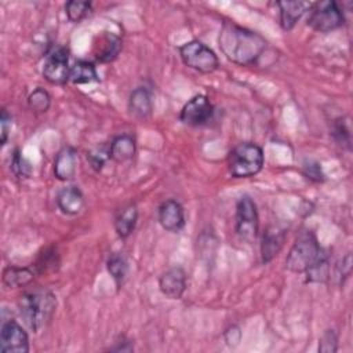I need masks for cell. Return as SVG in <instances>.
I'll list each match as a JSON object with an SVG mask.
<instances>
[{
	"label": "cell",
	"instance_id": "obj_1",
	"mask_svg": "<svg viewBox=\"0 0 353 353\" xmlns=\"http://www.w3.org/2000/svg\"><path fill=\"white\" fill-rule=\"evenodd\" d=\"M218 41L223 55L241 66L255 63L266 50V40L261 34L234 22H223Z\"/></svg>",
	"mask_w": 353,
	"mask_h": 353
},
{
	"label": "cell",
	"instance_id": "obj_2",
	"mask_svg": "<svg viewBox=\"0 0 353 353\" xmlns=\"http://www.w3.org/2000/svg\"><path fill=\"white\" fill-rule=\"evenodd\" d=\"M18 307L25 324L33 332H37L52 319L57 307V298L51 291L39 288L23 292L19 296Z\"/></svg>",
	"mask_w": 353,
	"mask_h": 353
},
{
	"label": "cell",
	"instance_id": "obj_3",
	"mask_svg": "<svg viewBox=\"0 0 353 353\" xmlns=\"http://www.w3.org/2000/svg\"><path fill=\"white\" fill-rule=\"evenodd\" d=\"M325 258H328V254L320 247L314 233L305 230L291 247L285 259V268L295 273H305Z\"/></svg>",
	"mask_w": 353,
	"mask_h": 353
},
{
	"label": "cell",
	"instance_id": "obj_4",
	"mask_svg": "<svg viewBox=\"0 0 353 353\" xmlns=\"http://www.w3.org/2000/svg\"><path fill=\"white\" fill-rule=\"evenodd\" d=\"M263 152L252 142L236 145L228 156V168L234 178H250L256 175L263 167Z\"/></svg>",
	"mask_w": 353,
	"mask_h": 353
},
{
	"label": "cell",
	"instance_id": "obj_5",
	"mask_svg": "<svg viewBox=\"0 0 353 353\" xmlns=\"http://www.w3.org/2000/svg\"><path fill=\"white\" fill-rule=\"evenodd\" d=\"M345 23V17L336 1H319L312 3L309 8L307 25L320 33H327L341 28Z\"/></svg>",
	"mask_w": 353,
	"mask_h": 353
},
{
	"label": "cell",
	"instance_id": "obj_6",
	"mask_svg": "<svg viewBox=\"0 0 353 353\" xmlns=\"http://www.w3.org/2000/svg\"><path fill=\"white\" fill-rule=\"evenodd\" d=\"M179 55L182 62L200 73H212L218 69V57L215 52L199 40H190L179 47Z\"/></svg>",
	"mask_w": 353,
	"mask_h": 353
},
{
	"label": "cell",
	"instance_id": "obj_7",
	"mask_svg": "<svg viewBox=\"0 0 353 353\" xmlns=\"http://www.w3.org/2000/svg\"><path fill=\"white\" fill-rule=\"evenodd\" d=\"M259 230V216L256 204L251 197L243 196L236 205V233L245 241L256 239Z\"/></svg>",
	"mask_w": 353,
	"mask_h": 353
},
{
	"label": "cell",
	"instance_id": "obj_8",
	"mask_svg": "<svg viewBox=\"0 0 353 353\" xmlns=\"http://www.w3.org/2000/svg\"><path fill=\"white\" fill-rule=\"evenodd\" d=\"M69 51L65 47H54L51 48L44 61L43 76L50 84L62 85L69 81Z\"/></svg>",
	"mask_w": 353,
	"mask_h": 353
},
{
	"label": "cell",
	"instance_id": "obj_9",
	"mask_svg": "<svg viewBox=\"0 0 353 353\" xmlns=\"http://www.w3.org/2000/svg\"><path fill=\"white\" fill-rule=\"evenodd\" d=\"M214 108L204 94L192 97L181 109L179 120L190 127H200L207 124L212 116Z\"/></svg>",
	"mask_w": 353,
	"mask_h": 353
},
{
	"label": "cell",
	"instance_id": "obj_10",
	"mask_svg": "<svg viewBox=\"0 0 353 353\" xmlns=\"http://www.w3.org/2000/svg\"><path fill=\"white\" fill-rule=\"evenodd\" d=\"M0 352L3 353H28L29 338L26 331L15 320L3 323L0 331Z\"/></svg>",
	"mask_w": 353,
	"mask_h": 353
},
{
	"label": "cell",
	"instance_id": "obj_11",
	"mask_svg": "<svg viewBox=\"0 0 353 353\" xmlns=\"http://www.w3.org/2000/svg\"><path fill=\"white\" fill-rule=\"evenodd\" d=\"M159 222L163 229L178 233L185 226V211L181 203L174 199L165 200L159 207Z\"/></svg>",
	"mask_w": 353,
	"mask_h": 353
},
{
	"label": "cell",
	"instance_id": "obj_12",
	"mask_svg": "<svg viewBox=\"0 0 353 353\" xmlns=\"http://www.w3.org/2000/svg\"><path fill=\"white\" fill-rule=\"evenodd\" d=\"M161 292L170 299H179L186 290V273L181 266L165 270L159 279Z\"/></svg>",
	"mask_w": 353,
	"mask_h": 353
},
{
	"label": "cell",
	"instance_id": "obj_13",
	"mask_svg": "<svg viewBox=\"0 0 353 353\" xmlns=\"http://www.w3.org/2000/svg\"><path fill=\"white\" fill-rule=\"evenodd\" d=\"M77 150L73 146H63L54 160V175L59 181H69L74 176L77 168Z\"/></svg>",
	"mask_w": 353,
	"mask_h": 353
},
{
	"label": "cell",
	"instance_id": "obj_14",
	"mask_svg": "<svg viewBox=\"0 0 353 353\" xmlns=\"http://www.w3.org/2000/svg\"><path fill=\"white\" fill-rule=\"evenodd\" d=\"M280 8V25L284 30H291L302 15L312 7L310 1H277Z\"/></svg>",
	"mask_w": 353,
	"mask_h": 353
},
{
	"label": "cell",
	"instance_id": "obj_15",
	"mask_svg": "<svg viewBox=\"0 0 353 353\" xmlns=\"http://www.w3.org/2000/svg\"><path fill=\"white\" fill-rule=\"evenodd\" d=\"M57 204L63 214L77 215L84 208V196L77 186H68L58 193Z\"/></svg>",
	"mask_w": 353,
	"mask_h": 353
},
{
	"label": "cell",
	"instance_id": "obj_16",
	"mask_svg": "<svg viewBox=\"0 0 353 353\" xmlns=\"http://www.w3.org/2000/svg\"><path fill=\"white\" fill-rule=\"evenodd\" d=\"M128 110L137 119H148L152 114L153 103L148 88L138 87L130 94Z\"/></svg>",
	"mask_w": 353,
	"mask_h": 353
},
{
	"label": "cell",
	"instance_id": "obj_17",
	"mask_svg": "<svg viewBox=\"0 0 353 353\" xmlns=\"http://www.w3.org/2000/svg\"><path fill=\"white\" fill-rule=\"evenodd\" d=\"M285 241V232L279 228H269L262 239L261 244V255L262 262L268 263L270 262L281 250L283 244Z\"/></svg>",
	"mask_w": 353,
	"mask_h": 353
},
{
	"label": "cell",
	"instance_id": "obj_18",
	"mask_svg": "<svg viewBox=\"0 0 353 353\" xmlns=\"http://www.w3.org/2000/svg\"><path fill=\"white\" fill-rule=\"evenodd\" d=\"M137 219H138V208L135 204H128L120 208L114 216V229L117 236L121 239L128 237L137 225Z\"/></svg>",
	"mask_w": 353,
	"mask_h": 353
},
{
	"label": "cell",
	"instance_id": "obj_19",
	"mask_svg": "<svg viewBox=\"0 0 353 353\" xmlns=\"http://www.w3.org/2000/svg\"><path fill=\"white\" fill-rule=\"evenodd\" d=\"M109 146H110V159L117 163L127 161L132 159V156L135 154V139L128 134H123L113 138Z\"/></svg>",
	"mask_w": 353,
	"mask_h": 353
},
{
	"label": "cell",
	"instance_id": "obj_20",
	"mask_svg": "<svg viewBox=\"0 0 353 353\" xmlns=\"http://www.w3.org/2000/svg\"><path fill=\"white\" fill-rule=\"evenodd\" d=\"M98 50H95V58L99 62H112L117 58L121 50V40L119 36L113 33H106L99 37V44H97Z\"/></svg>",
	"mask_w": 353,
	"mask_h": 353
},
{
	"label": "cell",
	"instance_id": "obj_21",
	"mask_svg": "<svg viewBox=\"0 0 353 353\" xmlns=\"http://www.w3.org/2000/svg\"><path fill=\"white\" fill-rule=\"evenodd\" d=\"M34 279V270L30 268L8 266L3 272V283L10 288L25 287Z\"/></svg>",
	"mask_w": 353,
	"mask_h": 353
},
{
	"label": "cell",
	"instance_id": "obj_22",
	"mask_svg": "<svg viewBox=\"0 0 353 353\" xmlns=\"http://www.w3.org/2000/svg\"><path fill=\"white\" fill-rule=\"evenodd\" d=\"M69 81L73 84H87L98 81V73L92 62L88 61H76L70 66Z\"/></svg>",
	"mask_w": 353,
	"mask_h": 353
},
{
	"label": "cell",
	"instance_id": "obj_23",
	"mask_svg": "<svg viewBox=\"0 0 353 353\" xmlns=\"http://www.w3.org/2000/svg\"><path fill=\"white\" fill-rule=\"evenodd\" d=\"M106 268H108L109 274L114 280L117 288H120L124 284L127 273H128V262L124 258V255L119 254V252L110 254V256L108 258V262H106Z\"/></svg>",
	"mask_w": 353,
	"mask_h": 353
},
{
	"label": "cell",
	"instance_id": "obj_24",
	"mask_svg": "<svg viewBox=\"0 0 353 353\" xmlns=\"http://www.w3.org/2000/svg\"><path fill=\"white\" fill-rule=\"evenodd\" d=\"M110 159V146L109 143H101L92 148L87 153V160L94 171H101L105 165V163Z\"/></svg>",
	"mask_w": 353,
	"mask_h": 353
},
{
	"label": "cell",
	"instance_id": "obj_25",
	"mask_svg": "<svg viewBox=\"0 0 353 353\" xmlns=\"http://www.w3.org/2000/svg\"><path fill=\"white\" fill-rule=\"evenodd\" d=\"M28 105L29 108L36 112V113H44L48 110L50 105H51V97L50 94L41 88V87H37L34 88L29 97H28Z\"/></svg>",
	"mask_w": 353,
	"mask_h": 353
},
{
	"label": "cell",
	"instance_id": "obj_26",
	"mask_svg": "<svg viewBox=\"0 0 353 353\" xmlns=\"http://www.w3.org/2000/svg\"><path fill=\"white\" fill-rule=\"evenodd\" d=\"M91 11L90 1H80V0H70L65 4V12L70 22H80L83 21Z\"/></svg>",
	"mask_w": 353,
	"mask_h": 353
},
{
	"label": "cell",
	"instance_id": "obj_27",
	"mask_svg": "<svg viewBox=\"0 0 353 353\" xmlns=\"http://www.w3.org/2000/svg\"><path fill=\"white\" fill-rule=\"evenodd\" d=\"M332 137L336 141V143L342 148L350 149V125H349V120L345 117H338L334 121L332 125Z\"/></svg>",
	"mask_w": 353,
	"mask_h": 353
},
{
	"label": "cell",
	"instance_id": "obj_28",
	"mask_svg": "<svg viewBox=\"0 0 353 353\" xmlns=\"http://www.w3.org/2000/svg\"><path fill=\"white\" fill-rule=\"evenodd\" d=\"M11 170L18 178H29L32 172V167L29 161L21 154L19 150H15L11 160Z\"/></svg>",
	"mask_w": 353,
	"mask_h": 353
},
{
	"label": "cell",
	"instance_id": "obj_29",
	"mask_svg": "<svg viewBox=\"0 0 353 353\" xmlns=\"http://www.w3.org/2000/svg\"><path fill=\"white\" fill-rule=\"evenodd\" d=\"M319 350L321 353H335L338 350V336L334 330H327L320 338Z\"/></svg>",
	"mask_w": 353,
	"mask_h": 353
},
{
	"label": "cell",
	"instance_id": "obj_30",
	"mask_svg": "<svg viewBox=\"0 0 353 353\" xmlns=\"http://www.w3.org/2000/svg\"><path fill=\"white\" fill-rule=\"evenodd\" d=\"M302 172L307 179H310L313 182H323L324 181V174L321 171V167L314 160H306L302 165Z\"/></svg>",
	"mask_w": 353,
	"mask_h": 353
},
{
	"label": "cell",
	"instance_id": "obj_31",
	"mask_svg": "<svg viewBox=\"0 0 353 353\" xmlns=\"http://www.w3.org/2000/svg\"><path fill=\"white\" fill-rule=\"evenodd\" d=\"M0 125H1V145H6L8 139V132L11 130V116L6 109L1 110V117H0Z\"/></svg>",
	"mask_w": 353,
	"mask_h": 353
}]
</instances>
